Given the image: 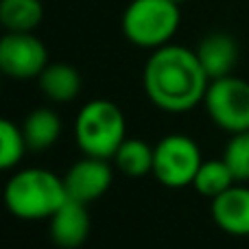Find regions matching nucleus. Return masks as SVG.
I'll return each mask as SVG.
<instances>
[{
	"label": "nucleus",
	"instance_id": "f257e3e1",
	"mask_svg": "<svg viewBox=\"0 0 249 249\" xmlns=\"http://www.w3.org/2000/svg\"><path fill=\"white\" fill-rule=\"evenodd\" d=\"M144 94L162 112L184 114L206 99L210 77L197 53L181 44H166L151 51L142 72Z\"/></svg>",
	"mask_w": 249,
	"mask_h": 249
},
{
	"label": "nucleus",
	"instance_id": "f03ea898",
	"mask_svg": "<svg viewBox=\"0 0 249 249\" xmlns=\"http://www.w3.org/2000/svg\"><path fill=\"white\" fill-rule=\"evenodd\" d=\"M66 199L64 177L46 168H20L4 186L7 210L22 221L51 219Z\"/></svg>",
	"mask_w": 249,
	"mask_h": 249
},
{
	"label": "nucleus",
	"instance_id": "7ed1b4c3",
	"mask_svg": "<svg viewBox=\"0 0 249 249\" xmlns=\"http://www.w3.org/2000/svg\"><path fill=\"white\" fill-rule=\"evenodd\" d=\"M74 140L83 155L112 160L127 140V118L114 101L92 99L79 109L74 121Z\"/></svg>",
	"mask_w": 249,
	"mask_h": 249
},
{
	"label": "nucleus",
	"instance_id": "20e7f679",
	"mask_svg": "<svg viewBox=\"0 0 249 249\" xmlns=\"http://www.w3.org/2000/svg\"><path fill=\"white\" fill-rule=\"evenodd\" d=\"M179 22V4L173 0H131L123 13L121 26L133 46L155 51L171 44Z\"/></svg>",
	"mask_w": 249,
	"mask_h": 249
},
{
	"label": "nucleus",
	"instance_id": "39448f33",
	"mask_svg": "<svg viewBox=\"0 0 249 249\" xmlns=\"http://www.w3.org/2000/svg\"><path fill=\"white\" fill-rule=\"evenodd\" d=\"M201 162L199 144L184 133H168L153 144V175L166 188L193 186Z\"/></svg>",
	"mask_w": 249,
	"mask_h": 249
},
{
	"label": "nucleus",
	"instance_id": "423d86ee",
	"mask_svg": "<svg viewBox=\"0 0 249 249\" xmlns=\"http://www.w3.org/2000/svg\"><path fill=\"white\" fill-rule=\"evenodd\" d=\"M203 107L210 121L230 136L249 131V81L234 74L212 79Z\"/></svg>",
	"mask_w": 249,
	"mask_h": 249
},
{
	"label": "nucleus",
	"instance_id": "0eeeda50",
	"mask_svg": "<svg viewBox=\"0 0 249 249\" xmlns=\"http://www.w3.org/2000/svg\"><path fill=\"white\" fill-rule=\"evenodd\" d=\"M48 66V51L35 33H7L0 39V70L16 81L37 79Z\"/></svg>",
	"mask_w": 249,
	"mask_h": 249
},
{
	"label": "nucleus",
	"instance_id": "6e6552de",
	"mask_svg": "<svg viewBox=\"0 0 249 249\" xmlns=\"http://www.w3.org/2000/svg\"><path fill=\"white\" fill-rule=\"evenodd\" d=\"M64 184L70 199L90 206L112 188L114 168L109 166V160L83 155L64 173Z\"/></svg>",
	"mask_w": 249,
	"mask_h": 249
},
{
	"label": "nucleus",
	"instance_id": "1a4fd4ad",
	"mask_svg": "<svg viewBox=\"0 0 249 249\" xmlns=\"http://www.w3.org/2000/svg\"><path fill=\"white\" fill-rule=\"evenodd\" d=\"M90 212H88V203L74 201V199H66L48 219V234L51 241L61 249H77L90 236Z\"/></svg>",
	"mask_w": 249,
	"mask_h": 249
},
{
	"label": "nucleus",
	"instance_id": "9d476101",
	"mask_svg": "<svg viewBox=\"0 0 249 249\" xmlns=\"http://www.w3.org/2000/svg\"><path fill=\"white\" fill-rule=\"evenodd\" d=\"M214 223L232 236H249V186L234 184L210 201Z\"/></svg>",
	"mask_w": 249,
	"mask_h": 249
},
{
	"label": "nucleus",
	"instance_id": "9b49d317",
	"mask_svg": "<svg viewBox=\"0 0 249 249\" xmlns=\"http://www.w3.org/2000/svg\"><path fill=\"white\" fill-rule=\"evenodd\" d=\"M206 74L212 79L228 77L238 64V44L228 33H210L195 48Z\"/></svg>",
	"mask_w": 249,
	"mask_h": 249
},
{
	"label": "nucleus",
	"instance_id": "f8f14e48",
	"mask_svg": "<svg viewBox=\"0 0 249 249\" xmlns=\"http://www.w3.org/2000/svg\"><path fill=\"white\" fill-rule=\"evenodd\" d=\"M37 83L51 103H70L81 94V74L74 66L64 61H48L37 77Z\"/></svg>",
	"mask_w": 249,
	"mask_h": 249
},
{
	"label": "nucleus",
	"instance_id": "ddd939ff",
	"mask_svg": "<svg viewBox=\"0 0 249 249\" xmlns=\"http://www.w3.org/2000/svg\"><path fill=\"white\" fill-rule=\"evenodd\" d=\"M61 131H64V124H61L59 114L53 107L31 109L22 123V133H24V140L29 144V151H35V153L51 149L59 140Z\"/></svg>",
	"mask_w": 249,
	"mask_h": 249
},
{
	"label": "nucleus",
	"instance_id": "4468645a",
	"mask_svg": "<svg viewBox=\"0 0 249 249\" xmlns=\"http://www.w3.org/2000/svg\"><path fill=\"white\" fill-rule=\"evenodd\" d=\"M44 18L39 0H0V22L11 33H33Z\"/></svg>",
	"mask_w": 249,
	"mask_h": 249
},
{
	"label": "nucleus",
	"instance_id": "2eb2a0df",
	"mask_svg": "<svg viewBox=\"0 0 249 249\" xmlns=\"http://www.w3.org/2000/svg\"><path fill=\"white\" fill-rule=\"evenodd\" d=\"M114 164L129 177H144L153 173V144L140 138H127L114 153Z\"/></svg>",
	"mask_w": 249,
	"mask_h": 249
},
{
	"label": "nucleus",
	"instance_id": "dca6fc26",
	"mask_svg": "<svg viewBox=\"0 0 249 249\" xmlns=\"http://www.w3.org/2000/svg\"><path fill=\"white\" fill-rule=\"evenodd\" d=\"M234 184H238L236 177L232 175L230 166L225 164L223 158L219 160H203L199 166L197 175L193 179V188L199 195L208 197L212 201L214 197H219L221 193H225L228 188H232Z\"/></svg>",
	"mask_w": 249,
	"mask_h": 249
},
{
	"label": "nucleus",
	"instance_id": "f3484780",
	"mask_svg": "<svg viewBox=\"0 0 249 249\" xmlns=\"http://www.w3.org/2000/svg\"><path fill=\"white\" fill-rule=\"evenodd\" d=\"M26 153H29V144L22 133V124H16L9 118L0 121V166L4 171L16 168Z\"/></svg>",
	"mask_w": 249,
	"mask_h": 249
},
{
	"label": "nucleus",
	"instance_id": "a211bd4d",
	"mask_svg": "<svg viewBox=\"0 0 249 249\" xmlns=\"http://www.w3.org/2000/svg\"><path fill=\"white\" fill-rule=\"evenodd\" d=\"M221 158L225 160L238 184L249 181V131L232 133L230 140L225 142Z\"/></svg>",
	"mask_w": 249,
	"mask_h": 249
},
{
	"label": "nucleus",
	"instance_id": "6ab92c4d",
	"mask_svg": "<svg viewBox=\"0 0 249 249\" xmlns=\"http://www.w3.org/2000/svg\"><path fill=\"white\" fill-rule=\"evenodd\" d=\"M173 2H177V4H181V2H186V0H173Z\"/></svg>",
	"mask_w": 249,
	"mask_h": 249
}]
</instances>
